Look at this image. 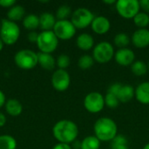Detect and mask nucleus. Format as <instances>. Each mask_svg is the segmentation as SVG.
I'll return each mask as SVG.
<instances>
[{"instance_id":"37","label":"nucleus","mask_w":149,"mask_h":149,"mask_svg":"<svg viewBox=\"0 0 149 149\" xmlns=\"http://www.w3.org/2000/svg\"><path fill=\"white\" fill-rule=\"evenodd\" d=\"M52 149H72V148L69 144H65V143H57L54 145Z\"/></svg>"},{"instance_id":"22","label":"nucleus","mask_w":149,"mask_h":149,"mask_svg":"<svg viewBox=\"0 0 149 149\" xmlns=\"http://www.w3.org/2000/svg\"><path fill=\"white\" fill-rule=\"evenodd\" d=\"M23 26L30 31H35L39 27V17L32 13L26 15L23 19Z\"/></svg>"},{"instance_id":"38","label":"nucleus","mask_w":149,"mask_h":149,"mask_svg":"<svg viewBox=\"0 0 149 149\" xmlns=\"http://www.w3.org/2000/svg\"><path fill=\"white\" fill-rule=\"evenodd\" d=\"M6 103V97H5V94L4 93L0 90V108L3 107Z\"/></svg>"},{"instance_id":"6","label":"nucleus","mask_w":149,"mask_h":149,"mask_svg":"<svg viewBox=\"0 0 149 149\" xmlns=\"http://www.w3.org/2000/svg\"><path fill=\"white\" fill-rule=\"evenodd\" d=\"M114 48L113 45L107 42L102 41L94 45L93 50V58L95 62L100 64H107L114 58Z\"/></svg>"},{"instance_id":"40","label":"nucleus","mask_w":149,"mask_h":149,"mask_svg":"<svg viewBox=\"0 0 149 149\" xmlns=\"http://www.w3.org/2000/svg\"><path fill=\"white\" fill-rule=\"evenodd\" d=\"M103 3H106V4H115L116 1L115 0H104Z\"/></svg>"},{"instance_id":"42","label":"nucleus","mask_w":149,"mask_h":149,"mask_svg":"<svg viewBox=\"0 0 149 149\" xmlns=\"http://www.w3.org/2000/svg\"><path fill=\"white\" fill-rule=\"evenodd\" d=\"M3 45H4V44H3V42L2 41V39L0 38V52L3 50Z\"/></svg>"},{"instance_id":"9","label":"nucleus","mask_w":149,"mask_h":149,"mask_svg":"<svg viewBox=\"0 0 149 149\" xmlns=\"http://www.w3.org/2000/svg\"><path fill=\"white\" fill-rule=\"evenodd\" d=\"M83 105L85 109L90 113H99L106 106L105 98L99 92H92L86 95Z\"/></svg>"},{"instance_id":"19","label":"nucleus","mask_w":149,"mask_h":149,"mask_svg":"<svg viewBox=\"0 0 149 149\" xmlns=\"http://www.w3.org/2000/svg\"><path fill=\"white\" fill-rule=\"evenodd\" d=\"M135 95V89L130 85H123L121 86L117 97L120 103H127L132 100Z\"/></svg>"},{"instance_id":"4","label":"nucleus","mask_w":149,"mask_h":149,"mask_svg":"<svg viewBox=\"0 0 149 149\" xmlns=\"http://www.w3.org/2000/svg\"><path fill=\"white\" fill-rule=\"evenodd\" d=\"M16 65L22 70H31L38 65V53L30 49H22L14 55Z\"/></svg>"},{"instance_id":"35","label":"nucleus","mask_w":149,"mask_h":149,"mask_svg":"<svg viewBox=\"0 0 149 149\" xmlns=\"http://www.w3.org/2000/svg\"><path fill=\"white\" fill-rule=\"evenodd\" d=\"M16 4L15 0H0V6L3 8H10Z\"/></svg>"},{"instance_id":"41","label":"nucleus","mask_w":149,"mask_h":149,"mask_svg":"<svg viewBox=\"0 0 149 149\" xmlns=\"http://www.w3.org/2000/svg\"><path fill=\"white\" fill-rule=\"evenodd\" d=\"M114 149H129L128 148V146L127 145H123V146H120V147H118Z\"/></svg>"},{"instance_id":"32","label":"nucleus","mask_w":149,"mask_h":149,"mask_svg":"<svg viewBox=\"0 0 149 149\" xmlns=\"http://www.w3.org/2000/svg\"><path fill=\"white\" fill-rule=\"evenodd\" d=\"M127 143H128L127 139L124 135L117 134V136L111 141V147H112L111 149H114L123 145H127Z\"/></svg>"},{"instance_id":"34","label":"nucleus","mask_w":149,"mask_h":149,"mask_svg":"<svg viewBox=\"0 0 149 149\" xmlns=\"http://www.w3.org/2000/svg\"><path fill=\"white\" fill-rule=\"evenodd\" d=\"M38 38V33L35 31H30L27 35V39L29 40L30 43H36L37 44Z\"/></svg>"},{"instance_id":"13","label":"nucleus","mask_w":149,"mask_h":149,"mask_svg":"<svg viewBox=\"0 0 149 149\" xmlns=\"http://www.w3.org/2000/svg\"><path fill=\"white\" fill-rule=\"evenodd\" d=\"M131 43L138 49H144L149 45L148 29H137L131 36Z\"/></svg>"},{"instance_id":"27","label":"nucleus","mask_w":149,"mask_h":149,"mask_svg":"<svg viewBox=\"0 0 149 149\" xmlns=\"http://www.w3.org/2000/svg\"><path fill=\"white\" fill-rule=\"evenodd\" d=\"M134 24L139 28V29H146L149 25V14L140 11L134 18Z\"/></svg>"},{"instance_id":"23","label":"nucleus","mask_w":149,"mask_h":149,"mask_svg":"<svg viewBox=\"0 0 149 149\" xmlns=\"http://www.w3.org/2000/svg\"><path fill=\"white\" fill-rule=\"evenodd\" d=\"M100 143L94 135H89L85 137L80 142V149H100Z\"/></svg>"},{"instance_id":"1","label":"nucleus","mask_w":149,"mask_h":149,"mask_svg":"<svg viewBox=\"0 0 149 149\" xmlns=\"http://www.w3.org/2000/svg\"><path fill=\"white\" fill-rule=\"evenodd\" d=\"M52 134L58 142L70 145L77 140L79 127L75 122L70 120H61L54 124Z\"/></svg>"},{"instance_id":"18","label":"nucleus","mask_w":149,"mask_h":149,"mask_svg":"<svg viewBox=\"0 0 149 149\" xmlns=\"http://www.w3.org/2000/svg\"><path fill=\"white\" fill-rule=\"evenodd\" d=\"M39 17V27L42 31H52L57 22L56 17L51 12H43Z\"/></svg>"},{"instance_id":"5","label":"nucleus","mask_w":149,"mask_h":149,"mask_svg":"<svg viewBox=\"0 0 149 149\" xmlns=\"http://www.w3.org/2000/svg\"><path fill=\"white\" fill-rule=\"evenodd\" d=\"M58 40L53 31H42L38 33L37 46L40 52L52 54L58 48Z\"/></svg>"},{"instance_id":"11","label":"nucleus","mask_w":149,"mask_h":149,"mask_svg":"<svg viewBox=\"0 0 149 149\" xmlns=\"http://www.w3.org/2000/svg\"><path fill=\"white\" fill-rule=\"evenodd\" d=\"M52 86L58 92H65L71 84V77L66 70L58 69L52 75Z\"/></svg>"},{"instance_id":"28","label":"nucleus","mask_w":149,"mask_h":149,"mask_svg":"<svg viewBox=\"0 0 149 149\" xmlns=\"http://www.w3.org/2000/svg\"><path fill=\"white\" fill-rule=\"evenodd\" d=\"M94 59L93 58V56H90L88 54H84L82 55L79 60H78V66L81 69V70H88L90 69L93 64H94Z\"/></svg>"},{"instance_id":"3","label":"nucleus","mask_w":149,"mask_h":149,"mask_svg":"<svg viewBox=\"0 0 149 149\" xmlns=\"http://www.w3.org/2000/svg\"><path fill=\"white\" fill-rule=\"evenodd\" d=\"M20 28L17 23L5 18L1 20L0 38L4 45H14L18 40L20 37Z\"/></svg>"},{"instance_id":"17","label":"nucleus","mask_w":149,"mask_h":149,"mask_svg":"<svg viewBox=\"0 0 149 149\" xmlns=\"http://www.w3.org/2000/svg\"><path fill=\"white\" fill-rule=\"evenodd\" d=\"M38 65H39L44 70L52 71L55 68L56 60L52 54L39 52L38 53Z\"/></svg>"},{"instance_id":"10","label":"nucleus","mask_w":149,"mask_h":149,"mask_svg":"<svg viewBox=\"0 0 149 149\" xmlns=\"http://www.w3.org/2000/svg\"><path fill=\"white\" fill-rule=\"evenodd\" d=\"M76 28L71 22V20H57L54 27L53 32L58 39L69 40L74 37L76 34Z\"/></svg>"},{"instance_id":"8","label":"nucleus","mask_w":149,"mask_h":149,"mask_svg":"<svg viewBox=\"0 0 149 149\" xmlns=\"http://www.w3.org/2000/svg\"><path fill=\"white\" fill-rule=\"evenodd\" d=\"M94 17V14L90 10L84 7H80L76 9L72 13L71 22L76 29L82 30L88 26H91V24Z\"/></svg>"},{"instance_id":"21","label":"nucleus","mask_w":149,"mask_h":149,"mask_svg":"<svg viewBox=\"0 0 149 149\" xmlns=\"http://www.w3.org/2000/svg\"><path fill=\"white\" fill-rule=\"evenodd\" d=\"M25 14V10L24 6L20 4H15L12 7H10L7 12V19L17 23V21H20L21 19H24Z\"/></svg>"},{"instance_id":"2","label":"nucleus","mask_w":149,"mask_h":149,"mask_svg":"<svg viewBox=\"0 0 149 149\" xmlns=\"http://www.w3.org/2000/svg\"><path fill=\"white\" fill-rule=\"evenodd\" d=\"M94 136L100 142L112 141L118 133L116 122L109 117H101L98 119L93 126Z\"/></svg>"},{"instance_id":"15","label":"nucleus","mask_w":149,"mask_h":149,"mask_svg":"<svg viewBox=\"0 0 149 149\" xmlns=\"http://www.w3.org/2000/svg\"><path fill=\"white\" fill-rule=\"evenodd\" d=\"M135 99L142 105H149V81L141 82L135 88Z\"/></svg>"},{"instance_id":"31","label":"nucleus","mask_w":149,"mask_h":149,"mask_svg":"<svg viewBox=\"0 0 149 149\" xmlns=\"http://www.w3.org/2000/svg\"><path fill=\"white\" fill-rule=\"evenodd\" d=\"M71 63V59L67 54H60L58 58L56 59V65L58 67V69L65 70Z\"/></svg>"},{"instance_id":"14","label":"nucleus","mask_w":149,"mask_h":149,"mask_svg":"<svg viewBox=\"0 0 149 149\" xmlns=\"http://www.w3.org/2000/svg\"><path fill=\"white\" fill-rule=\"evenodd\" d=\"M92 31L98 35H104L111 29L110 20L104 16H97L93 18L91 24Z\"/></svg>"},{"instance_id":"30","label":"nucleus","mask_w":149,"mask_h":149,"mask_svg":"<svg viewBox=\"0 0 149 149\" xmlns=\"http://www.w3.org/2000/svg\"><path fill=\"white\" fill-rule=\"evenodd\" d=\"M104 98H105V105L109 108H116L120 103L116 95L109 93H107Z\"/></svg>"},{"instance_id":"20","label":"nucleus","mask_w":149,"mask_h":149,"mask_svg":"<svg viewBox=\"0 0 149 149\" xmlns=\"http://www.w3.org/2000/svg\"><path fill=\"white\" fill-rule=\"evenodd\" d=\"M6 113L13 117L18 116L22 113L23 111V106L21 102L16 99H10L6 100V103L4 105Z\"/></svg>"},{"instance_id":"43","label":"nucleus","mask_w":149,"mask_h":149,"mask_svg":"<svg viewBox=\"0 0 149 149\" xmlns=\"http://www.w3.org/2000/svg\"><path fill=\"white\" fill-rule=\"evenodd\" d=\"M142 149H149V143H147Z\"/></svg>"},{"instance_id":"33","label":"nucleus","mask_w":149,"mask_h":149,"mask_svg":"<svg viewBox=\"0 0 149 149\" xmlns=\"http://www.w3.org/2000/svg\"><path fill=\"white\" fill-rule=\"evenodd\" d=\"M121 86H122L121 83H113V84H112V85L109 86V88H108V90H107V93H112V94H114V95L117 96V94H118V93H119V91H120Z\"/></svg>"},{"instance_id":"44","label":"nucleus","mask_w":149,"mask_h":149,"mask_svg":"<svg viewBox=\"0 0 149 149\" xmlns=\"http://www.w3.org/2000/svg\"><path fill=\"white\" fill-rule=\"evenodd\" d=\"M148 70H149V61H148Z\"/></svg>"},{"instance_id":"16","label":"nucleus","mask_w":149,"mask_h":149,"mask_svg":"<svg viewBox=\"0 0 149 149\" xmlns=\"http://www.w3.org/2000/svg\"><path fill=\"white\" fill-rule=\"evenodd\" d=\"M76 45L81 51H90L94 47V38L89 33H81L76 38Z\"/></svg>"},{"instance_id":"24","label":"nucleus","mask_w":149,"mask_h":149,"mask_svg":"<svg viewBox=\"0 0 149 149\" xmlns=\"http://www.w3.org/2000/svg\"><path fill=\"white\" fill-rule=\"evenodd\" d=\"M113 43L119 49L127 48L131 43V38L126 32H119L113 38Z\"/></svg>"},{"instance_id":"25","label":"nucleus","mask_w":149,"mask_h":149,"mask_svg":"<svg viewBox=\"0 0 149 149\" xmlns=\"http://www.w3.org/2000/svg\"><path fill=\"white\" fill-rule=\"evenodd\" d=\"M131 71H132L133 74H134L135 76L141 77L148 72V65L144 61L135 60L133 63V65H131Z\"/></svg>"},{"instance_id":"45","label":"nucleus","mask_w":149,"mask_h":149,"mask_svg":"<svg viewBox=\"0 0 149 149\" xmlns=\"http://www.w3.org/2000/svg\"><path fill=\"white\" fill-rule=\"evenodd\" d=\"M0 29H1V20H0Z\"/></svg>"},{"instance_id":"29","label":"nucleus","mask_w":149,"mask_h":149,"mask_svg":"<svg viewBox=\"0 0 149 149\" xmlns=\"http://www.w3.org/2000/svg\"><path fill=\"white\" fill-rule=\"evenodd\" d=\"M71 14H72L71 7L67 4H62L58 8L55 17L58 20H65Z\"/></svg>"},{"instance_id":"39","label":"nucleus","mask_w":149,"mask_h":149,"mask_svg":"<svg viewBox=\"0 0 149 149\" xmlns=\"http://www.w3.org/2000/svg\"><path fill=\"white\" fill-rule=\"evenodd\" d=\"M6 121H7L6 116L4 115V113L0 112V127H3L6 124Z\"/></svg>"},{"instance_id":"26","label":"nucleus","mask_w":149,"mask_h":149,"mask_svg":"<svg viewBox=\"0 0 149 149\" xmlns=\"http://www.w3.org/2000/svg\"><path fill=\"white\" fill-rule=\"evenodd\" d=\"M16 139L9 134L0 135V149H17Z\"/></svg>"},{"instance_id":"7","label":"nucleus","mask_w":149,"mask_h":149,"mask_svg":"<svg viewBox=\"0 0 149 149\" xmlns=\"http://www.w3.org/2000/svg\"><path fill=\"white\" fill-rule=\"evenodd\" d=\"M117 13L123 18L133 19L141 10L138 0H118L115 3Z\"/></svg>"},{"instance_id":"12","label":"nucleus","mask_w":149,"mask_h":149,"mask_svg":"<svg viewBox=\"0 0 149 149\" xmlns=\"http://www.w3.org/2000/svg\"><path fill=\"white\" fill-rule=\"evenodd\" d=\"M114 59L116 63L121 66H129L135 61V53L129 48L119 49L115 52Z\"/></svg>"},{"instance_id":"36","label":"nucleus","mask_w":149,"mask_h":149,"mask_svg":"<svg viewBox=\"0 0 149 149\" xmlns=\"http://www.w3.org/2000/svg\"><path fill=\"white\" fill-rule=\"evenodd\" d=\"M140 2V7L146 13L149 14V0H141Z\"/></svg>"}]
</instances>
